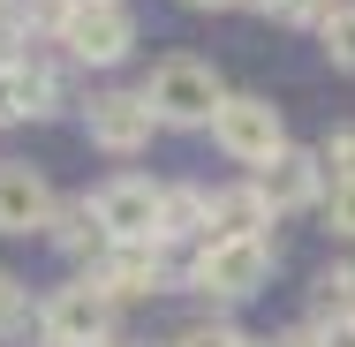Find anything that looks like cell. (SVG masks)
I'll return each instance as SVG.
<instances>
[{"instance_id":"8","label":"cell","mask_w":355,"mask_h":347,"mask_svg":"<svg viewBox=\"0 0 355 347\" xmlns=\"http://www.w3.org/2000/svg\"><path fill=\"white\" fill-rule=\"evenodd\" d=\"M83 129H91V143H98V151H114V159H137L144 143L159 136V121L144 114L137 91H98V98L83 106Z\"/></svg>"},{"instance_id":"18","label":"cell","mask_w":355,"mask_h":347,"mask_svg":"<svg viewBox=\"0 0 355 347\" xmlns=\"http://www.w3.org/2000/svg\"><path fill=\"white\" fill-rule=\"evenodd\" d=\"M166 347H250V340H242V325H234V317H197V325H182Z\"/></svg>"},{"instance_id":"13","label":"cell","mask_w":355,"mask_h":347,"mask_svg":"<svg viewBox=\"0 0 355 347\" xmlns=\"http://www.w3.org/2000/svg\"><path fill=\"white\" fill-rule=\"evenodd\" d=\"M8 91H15V121H46V114H61V75L46 69V61H31V53L8 61Z\"/></svg>"},{"instance_id":"17","label":"cell","mask_w":355,"mask_h":347,"mask_svg":"<svg viewBox=\"0 0 355 347\" xmlns=\"http://www.w3.org/2000/svg\"><path fill=\"white\" fill-rule=\"evenodd\" d=\"M333 317H355V265L318 272V325H333Z\"/></svg>"},{"instance_id":"23","label":"cell","mask_w":355,"mask_h":347,"mask_svg":"<svg viewBox=\"0 0 355 347\" xmlns=\"http://www.w3.org/2000/svg\"><path fill=\"white\" fill-rule=\"evenodd\" d=\"M265 347H318V325H287L280 340H265Z\"/></svg>"},{"instance_id":"9","label":"cell","mask_w":355,"mask_h":347,"mask_svg":"<svg viewBox=\"0 0 355 347\" xmlns=\"http://www.w3.org/2000/svg\"><path fill=\"white\" fill-rule=\"evenodd\" d=\"M257 204H265V219H280V211H310L318 197H325V174H318V159L302 151V143H287L272 166H257Z\"/></svg>"},{"instance_id":"3","label":"cell","mask_w":355,"mask_h":347,"mask_svg":"<svg viewBox=\"0 0 355 347\" xmlns=\"http://www.w3.org/2000/svg\"><path fill=\"white\" fill-rule=\"evenodd\" d=\"M212 143L234 159V166H272L287 151V121H280V106L272 98H257V91H227L219 98V114H212Z\"/></svg>"},{"instance_id":"6","label":"cell","mask_w":355,"mask_h":347,"mask_svg":"<svg viewBox=\"0 0 355 347\" xmlns=\"http://www.w3.org/2000/svg\"><path fill=\"white\" fill-rule=\"evenodd\" d=\"M166 279H174V257H166L159 242H106V249H98V265H91V287H98L106 302L159 294Z\"/></svg>"},{"instance_id":"11","label":"cell","mask_w":355,"mask_h":347,"mask_svg":"<svg viewBox=\"0 0 355 347\" xmlns=\"http://www.w3.org/2000/svg\"><path fill=\"white\" fill-rule=\"evenodd\" d=\"M272 219L257 204V189L250 181H234V189H205V242H250V234H265Z\"/></svg>"},{"instance_id":"20","label":"cell","mask_w":355,"mask_h":347,"mask_svg":"<svg viewBox=\"0 0 355 347\" xmlns=\"http://www.w3.org/2000/svg\"><path fill=\"white\" fill-rule=\"evenodd\" d=\"M318 211H325V226H333L340 242H355V181H325Z\"/></svg>"},{"instance_id":"29","label":"cell","mask_w":355,"mask_h":347,"mask_svg":"<svg viewBox=\"0 0 355 347\" xmlns=\"http://www.w3.org/2000/svg\"><path fill=\"white\" fill-rule=\"evenodd\" d=\"M250 347H265V340H250Z\"/></svg>"},{"instance_id":"28","label":"cell","mask_w":355,"mask_h":347,"mask_svg":"<svg viewBox=\"0 0 355 347\" xmlns=\"http://www.w3.org/2000/svg\"><path fill=\"white\" fill-rule=\"evenodd\" d=\"M69 8H83V0H69Z\"/></svg>"},{"instance_id":"12","label":"cell","mask_w":355,"mask_h":347,"mask_svg":"<svg viewBox=\"0 0 355 347\" xmlns=\"http://www.w3.org/2000/svg\"><path fill=\"white\" fill-rule=\"evenodd\" d=\"M151 242H159V249H174V242H205V189H197V181H159Z\"/></svg>"},{"instance_id":"16","label":"cell","mask_w":355,"mask_h":347,"mask_svg":"<svg viewBox=\"0 0 355 347\" xmlns=\"http://www.w3.org/2000/svg\"><path fill=\"white\" fill-rule=\"evenodd\" d=\"M31 317H38L31 279H15L8 265H0V340H23V332H31Z\"/></svg>"},{"instance_id":"19","label":"cell","mask_w":355,"mask_h":347,"mask_svg":"<svg viewBox=\"0 0 355 347\" xmlns=\"http://www.w3.org/2000/svg\"><path fill=\"white\" fill-rule=\"evenodd\" d=\"M310 159H318V174H325V181H355V129H333Z\"/></svg>"},{"instance_id":"7","label":"cell","mask_w":355,"mask_h":347,"mask_svg":"<svg viewBox=\"0 0 355 347\" xmlns=\"http://www.w3.org/2000/svg\"><path fill=\"white\" fill-rule=\"evenodd\" d=\"M91 219H98V234L106 242H151V219H159V181H144V174H114L98 197H83Z\"/></svg>"},{"instance_id":"26","label":"cell","mask_w":355,"mask_h":347,"mask_svg":"<svg viewBox=\"0 0 355 347\" xmlns=\"http://www.w3.org/2000/svg\"><path fill=\"white\" fill-rule=\"evenodd\" d=\"M8 8H15V0H0V30H8Z\"/></svg>"},{"instance_id":"21","label":"cell","mask_w":355,"mask_h":347,"mask_svg":"<svg viewBox=\"0 0 355 347\" xmlns=\"http://www.w3.org/2000/svg\"><path fill=\"white\" fill-rule=\"evenodd\" d=\"M250 8H257V15H272V23H318L333 0H250Z\"/></svg>"},{"instance_id":"22","label":"cell","mask_w":355,"mask_h":347,"mask_svg":"<svg viewBox=\"0 0 355 347\" xmlns=\"http://www.w3.org/2000/svg\"><path fill=\"white\" fill-rule=\"evenodd\" d=\"M318 347H355V317H333V325H318Z\"/></svg>"},{"instance_id":"27","label":"cell","mask_w":355,"mask_h":347,"mask_svg":"<svg viewBox=\"0 0 355 347\" xmlns=\"http://www.w3.org/2000/svg\"><path fill=\"white\" fill-rule=\"evenodd\" d=\"M91 347H114V340H91Z\"/></svg>"},{"instance_id":"2","label":"cell","mask_w":355,"mask_h":347,"mask_svg":"<svg viewBox=\"0 0 355 347\" xmlns=\"http://www.w3.org/2000/svg\"><path fill=\"white\" fill-rule=\"evenodd\" d=\"M280 265V249H272V234H250V242H197V257H189V287L197 294H212V302H250L265 279Z\"/></svg>"},{"instance_id":"25","label":"cell","mask_w":355,"mask_h":347,"mask_svg":"<svg viewBox=\"0 0 355 347\" xmlns=\"http://www.w3.org/2000/svg\"><path fill=\"white\" fill-rule=\"evenodd\" d=\"M189 8H242V0H189Z\"/></svg>"},{"instance_id":"5","label":"cell","mask_w":355,"mask_h":347,"mask_svg":"<svg viewBox=\"0 0 355 347\" xmlns=\"http://www.w3.org/2000/svg\"><path fill=\"white\" fill-rule=\"evenodd\" d=\"M38 340L46 347H91V340H114V302L91 287V279H69L38 302Z\"/></svg>"},{"instance_id":"4","label":"cell","mask_w":355,"mask_h":347,"mask_svg":"<svg viewBox=\"0 0 355 347\" xmlns=\"http://www.w3.org/2000/svg\"><path fill=\"white\" fill-rule=\"evenodd\" d=\"M53 38L69 46V61H83V69H114V61H129V46H137V15H129L121 0H83V8L61 15Z\"/></svg>"},{"instance_id":"14","label":"cell","mask_w":355,"mask_h":347,"mask_svg":"<svg viewBox=\"0 0 355 347\" xmlns=\"http://www.w3.org/2000/svg\"><path fill=\"white\" fill-rule=\"evenodd\" d=\"M46 242H53L61 257H98V249H106V234H98V219H91L83 197H53V211H46Z\"/></svg>"},{"instance_id":"24","label":"cell","mask_w":355,"mask_h":347,"mask_svg":"<svg viewBox=\"0 0 355 347\" xmlns=\"http://www.w3.org/2000/svg\"><path fill=\"white\" fill-rule=\"evenodd\" d=\"M0 121H15V91H8V61H0Z\"/></svg>"},{"instance_id":"15","label":"cell","mask_w":355,"mask_h":347,"mask_svg":"<svg viewBox=\"0 0 355 347\" xmlns=\"http://www.w3.org/2000/svg\"><path fill=\"white\" fill-rule=\"evenodd\" d=\"M318 46H325V61H333V69L355 75V0H333V8L318 15Z\"/></svg>"},{"instance_id":"10","label":"cell","mask_w":355,"mask_h":347,"mask_svg":"<svg viewBox=\"0 0 355 347\" xmlns=\"http://www.w3.org/2000/svg\"><path fill=\"white\" fill-rule=\"evenodd\" d=\"M46 211H53L46 174L23 159H0V234H46Z\"/></svg>"},{"instance_id":"1","label":"cell","mask_w":355,"mask_h":347,"mask_svg":"<svg viewBox=\"0 0 355 347\" xmlns=\"http://www.w3.org/2000/svg\"><path fill=\"white\" fill-rule=\"evenodd\" d=\"M137 98H144V114H151L159 129H212L227 83H219V69L197 61V53H166V61L137 83Z\"/></svg>"}]
</instances>
